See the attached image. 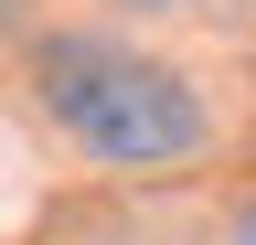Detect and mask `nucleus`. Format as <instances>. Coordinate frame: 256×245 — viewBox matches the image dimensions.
<instances>
[{"label": "nucleus", "mask_w": 256, "mask_h": 245, "mask_svg": "<svg viewBox=\"0 0 256 245\" xmlns=\"http://www.w3.org/2000/svg\"><path fill=\"white\" fill-rule=\"evenodd\" d=\"M32 85H43V117L86 160H107V171H171V160H192V149L214 139L203 96H192L160 53L118 43V32H43Z\"/></svg>", "instance_id": "nucleus-1"}, {"label": "nucleus", "mask_w": 256, "mask_h": 245, "mask_svg": "<svg viewBox=\"0 0 256 245\" xmlns=\"http://www.w3.org/2000/svg\"><path fill=\"white\" fill-rule=\"evenodd\" d=\"M118 11H182V0H118Z\"/></svg>", "instance_id": "nucleus-2"}, {"label": "nucleus", "mask_w": 256, "mask_h": 245, "mask_svg": "<svg viewBox=\"0 0 256 245\" xmlns=\"http://www.w3.org/2000/svg\"><path fill=\"white\" fill-rule=\"evenodd\" d=\"M235 245H256V213H246V224H235Z\"/></svg>", "instance_id": "nucleus-3"}]
</instances>
